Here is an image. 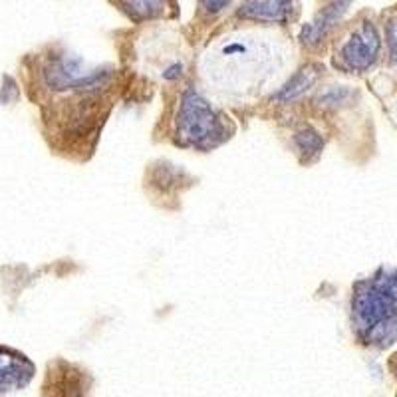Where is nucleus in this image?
<instances>
[{"instance_id": "f257e3e1", "label": "nucleus", "mask_w": 397, "mask_h": 397, "mask_svg": "<svg viewBox=\"0 0 397 397\" xmlns=\"http://www.w3.org/2000/svg\"><path fill=\"white\" fill-rule=\"evenodd\" d=\"M352 330L362 346L386 350L397 344V267L377 268L354 284Z\"/></svg>"}, {"instance_id": "f03ea898", "label": "nucleus", "mask_w": 397, "mask_h": 397, "mask_svg": "<svg viewBox=\"0 0 397 397\" xmlns=\"http://www.w3.org/2000/svg\"><path fill=\"white\" fill-rule=\"evenodd\" d=\"M177 138L183 145L208 149L227 139V121L211 108L207 99L195 89H187L181 98L177 116Z\"/></svg>"}, {"instance_id": "7ed1b4c3", "label": "nucleus", "mask_w": 397, "mask_h": 397, "mask_svg": "<svg viewBox=\"0 0 397 397\" xmlns=\"http://www.w3.org/2000/svg\"><path fill=\"white\" fill-rule=\"evenodd\" d=\"M42 82L52 91H66V89H89L106 86L111 78L108 68H86L84 62L76 56H52L42 66Z\"/></svg>"}, {"instance_id": "20e7f679", "label": "nucleus", "mask_w": 397, "mask_h": 397, "mask_svg": "<svg viewBox=\"0 0 397 397\" xmlns=\"http://www.w3.org/2000/svg\"><path fill=\"white\" fill-rule=\"evenodd\" d=\"M381 38L374 22H362L336 50L334 64L346 72H366L379 58Z\"/></svg>"}, {"instance_id": "39448f33", "label": "nucleus", "mask_w": 397, "mask_h": 397, "mask_svg": "<svg viewBox=\"0 0 397 397\" xmlns=\"http://www.w3.org/2000/svg\"><path fill=\"white\" fill-rule=\"evenodd\" d=\"M36 376V366L16 347L0 344V397L28 386Z\"/></svg>"}, {"instance_id": "423d86ee", "label": "nucleus", "mask_w": 397, "mask_h": 397, "mask_svg": "<svg viewBox=\"0 0 397 397\" xmlns=\"http://www.w3.org/2000/svg\"><path fill=\"white\" fill-rule=\"evenodd\" d=\"M347 6H350V2H334V4L326 6V9L318 14L316 18L302 28L300 40H302L304 44H316V42H320V40L326 36L328 30L332 28L337 20L342 18V14L346 12Z\"/></svg>"}, {"instance_id": "0eeeda50", "label": "nucleus", "mask_w": 397, "mask_h": 397, "mask_svg": "<svg viewBox=\"0 0 397 397\" xmlns=\"http://www.w3.org/2000/svg\"><path fill=\"white\" fill-rule=\"evenodd\" d=\"M290 2H245L238 10V16L264 22H282L290 14Z\"/></svg>"}, {"instance_id": "6e6552de", "label": "nucleus", "mask_w": 397, "mask_h": 397, "mask_svg": "<svg viewBox=\"0 0 397 397\" xmlns=\"http://www.w3.org/2000/svg\"><path fill=\"white\" fill-rule=\"evenodd\" d=\"M314 79H316V68H304L298 72L294 78L288 82L284 88L278 91L274 98L276 99H290V98H296L300 96L302 91H306L312 84H314Z\"/></svg>"}, {"instance_id": "1a4fd4ad", "label": "nucleus", "mask_w": 397, "mask_h": 397, "mask_svg": "<svg viewBox=\"0 0 397 397\" xmlns=\"http://www.w3.org/2000/svg\"><path fill=\"white\" fill-rule=\"evenodd\" d=\"M294 143H296L300 153H306V157H316L318 153L322 151V145H324L322 138L318 135L314 129L310 128L302 129L296 135V139H294Z\"/></svg>"}, {"instance_id": "9d476101", "label": "nucleus", "mask_w": 397, "mask_h": 397, "mask_svg": "<svg viewBox=\"0 0 397 397\" xmlns=\"http://www.w3.org/2000/svg\"><path fill=\"white\" fill-rule=\"evenodd\" d=\"M121 6H125L129 16H133L135 20L151 18V16H157L163 12L161 2H123Z\"/></svg>"}, {"instance_id": "9b49d317", "label": "nucleus", "mask_w": 397, "mask_h": 397, "mask_svg": "<svg viewBox=\"0 0 397 397\" xmlns=\"http://www.w3.org/2000/svg\"><path fill=\"white\" fill-rule=\"evenodd\" d=\"M181 69H183L181 64H173L171 68H167L163 72V76H165V78H177V76H181Z\"/></svg>"}, {"instance_id": "f8f14e48", "label": "nucleus", "mask_w": 397, "mask_h": 397, "mask_svg": "<svg viewBox=\"0 0 397 397\" xmlns=\"http://www.w3.org/2000/svg\"><path fill=\"white\" fill-rule=\"evenodd\" d=\"M396 357H397V356H396Z\"/></svg>"}]
</instances>
